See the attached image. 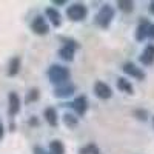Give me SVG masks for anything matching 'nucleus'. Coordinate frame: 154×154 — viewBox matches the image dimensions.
Returning a JSON list of instances; mask_svg holds the SVG:
<instances>
[{
	"mask_svg": "<svg viewBox=\"0 0 154 154\" xmlns=\"http://www.w3.org/2000/svg\"><path fill=\"white\" fill-rule=\"evenodd\" d=\"M48 77H49V80L56 85L66 83L68 79H69V69L63 65H51L49 69H48Z\"/></svg>",
	"mask_w": 154,
	"mask_h": 154,
	"instance_id": "f257e3e1",
	"label": "nucleus"
},
{
	"mask_svg": "<svg viewBox=\"0 0 154 154\" xmlns=\"http://www.w3.org/2000/svg\"><path fill=\"white\" fill-rule=\"evenodd\" d=\"M149 12H151V14L154 16V2H152V3L149 5Z\"/></svg>",
	"mask_w": 154,
	"mask_h": 154,
	"instance_id": "a878e982",
	"label": "nucleus"
},
{
	"mask_svg": "<svg viewBox=\"0 0 154 154\" xmlns=\"http://www.w3.org/2000/svg\"><path fill=\"white\" fill-rule=\"evenodd\" d=\"M148 31H149V22L145 19V20H140L139 26L136 29V40L137 42H143L145 38L148 37Z\"/></svg>",
	"mask_w": 154,
	"mask_h": 154,
	"instance_id": "9d476101",
	"label": "nucleus"
},
{
	"mask_svg": "<svg viewBox=\"0 0 154 154\" xmlns=\"http://www.w3.org/2000/svg\"><path fill=\"white\" fill-rule=\"evenodd\" d=\"M43 117H45V120L48 122V125L49 126H57V123H59V117H57V111L54 109V108H46L45 111H43Z\"/></svg>",
	"mask_w": 154,
	"mask_h": 154,
	"instance_id": "f8f14e48",
	"label": "nucleus"
},
{
	"mask_svg": "<svg viewBox=\"0 0 154 154\" xmlns=\"http://www.w3.org/2000/svg\"><path fill=\"white\" fill-rule=\"evenodd\" d=\"M3 134H5V128H3V123H0V140H2Z\"/></svg>",
	"mask_w": 154,
	"mask_h": 154,
	"instance_id": "b1692460",
	"label": "nucleus"
},
{
	"mask_svg": "<svg viewBox=\"0 0 154 154\" xmlns=\"http://www.w3.org/2000/svg\"><path fill=\"white\" fill-rule=\"evenodd\" d=\"M8 111L11 116H16L20 111V97L16 93H9L8 96Z\"/></svg>",
	"mask_w": 154,
	"mask_h": 154,
	"instance_id": "1a4fd4ad",
	"label": "nucleus"
},
{
	"mask_svg": "<svg viewBox=\"0 0 154 154\" xmlns=\"http://www.w3.org/2000/svg\"><path fill=\"white\" fill-rule=\"evenodd\" d=\"M54 3L56 5H65L66 2H65V0H54Z\"/></svg>",
	"mask_w": 154,
	"mask_h": 154,
	"instance_id": "393cba45",
	"label": "nucleus"
},
{
	"mask_svg": "<svg viewBox=\"0 0 154 154\" xmlns=\"http://www.w3.org/2000/svg\"><path fill=\"white\" fill-rule=\"evenodd\" d=\"M74 53H75V48L68 46V45H65L63 48H60V49H59V56H60V59L66 60V62L74 60Z\"/></svg>",
	"mask_w": 154,
	"mask_h": 154,
	"instance_id": "4468645a",
	"label": "nucleus"
},
{
	"mask_svg": "<svg viewBox=\"0 0 154 154\" xmlns=\"http://www.w3.org/2000/svg\"><path fill=\"white\" fill-rule=\"evenodd\" d=\"M79 154H100V149H99V146L94 145V143H88V145H85L83 148H80Z\"/></svg>",
	"mask_w": 154,
	"mask_h": 154,
	"instance_id": "6ab92c4d",
	"label": "nucleus"
},
{
	"mask_svg": "<svg viewBox=\"0 0 154 154\" xmlns=\"http://www.w3.org/2000/svg\"><path fill=\"white\" fill-rule=\"evenodd\" d=\"M46 16H48L49 22L53 23L54 26H60V25H62V17H60V14H59V11H57V9H54V8H48V9H46Z\"/></svg>",
	"mask_w": 154,
	"mask_h": 154,
	"instance_id": "2eb2a0df",
	"label": "nucleus"
},
{
	"mask_svg": "<svg viewBox=\"0 0 154 154\" xmlns=\"http://www.w3.org/2000/svg\"><path fill=\"white\" fill-rule=\"evenodd\" d=\"M38 99V89H31L29 91V94H28V97H26V102L29 103V102H34V100H37Z\"/></svg>",
	"mask_w": 154,
	"mask_h": 154,
	"instance_id": "412c9836",
	"label": "nucleus"
},
{
	"mask_svg": "<svg viewBox=\"0 0 154 154\" xmlns=\"http://www.w3.org/2000/svg\"><path fill=\"white\" fill-rule=\"evenodd\" d=\"M117 88L120 89L122 93H125V94H133V91H134L131 82L128 79H125V77H119V79H117Z\"/></svg>",
	"mask_w": 154,
	"mask_h": 154,
	"instance_id": "ddd939ff",
	"label": "nucleus"
},
{
	"mask_svg": "<svg viewBox=\"0 0 154 154\" xmlns=\"http://www.w3.org/2000/svg\"><path fill=\"white\" fill-rule=\"evenodd\" d=\"M123 71H125V74L134 77V79H137V80H143L145 79V72L140 69L139 66H136L134 63H131V62L125 63V65H123Z\"/></svg>",
	"mask_w": 154,
	"mask_h": 154,
	"instance_id": "0eeeda50",
	"label": "nucleus"
},
{
	"mask_svg": "<svg viewBox=\"0 0 154 154\" xmlns=\"http://www.w3.org/2000/svg\"><path fill=\"white\" fill-rule=\"evenodd\" d=\"M49 154H65V146L60 140H53L49 143Z\"/></svg>",
	"mask_w": 154,
	"mask_h": 154,
	"instance_id": "dca6fc26",
	"label": "nucleus"
},
{
	"mask_svg": "<svg viewBox=\"0 0 154 154\" xmlns=\"http://www.w3.org/2000/svg\"><path fill=\"white\" fill-rule=\"evenodd\" d=\"M94 93H96V96L99 97V99H102V100H106V99H111V96H112V89H111V86L109 85H106L105 82H96V85H94Z\"/></svg>",
	"mask_w": 154,
	"mask_h": 154,
	"instance_id": "20e7f679",
	"label": "nucleus"
},
{
	"mask_svg": "<svg viewBox=\"0 0 154 154\" xmlns=\"http://www.w3.org/2000/svg\"><path fill=\"white\" fill-rule=\"evenodd\" d=\"M74 91H75V85L66 82V83L57 85V88L54 89V96H56V97H68V96H71Z\"/></svg>",
	"mask_w": 154,
	"mask_h": 154,
	"instance_id": "6e6552de",
	"label": "nucleus"
},
{
	"mask_svg": "<svg viewBox=\"0 0 154 154\" xmlns=\"http://www.w3.org/2000/svg\"><path fill=\"white\" fill-rule=\"evenodd\" d=\"M112 19H114V8L111 5H103L96 16V23L100 28H108Z\"/></svg>",
	"mask_w": 154,
	"mask_h": 154,
	"instance_id": "f03ea898",
	"label": "nucleus"
},
{
	"mask_svg": "<svg viewBox=\"0 0 154 154\" xmlns=\"http://www.w3.org/2000/svg\"><path fill=\"white\" fill-rule=\"evenodd\" d=\"M148 37H151L152 40H154V23L149 25V31H148Z\"/></svg>",
	"mask_w": 154,
	"mask_h": 154,
	"instance_id": "5701e85b",
	"label": "nucleus"
},
{
	"mask_svg": "<svg viewBox=\"0 0 154 154\" xmlns=\"http://www.w3.org/2000/svg\"><path fill=\"white\" fill-rule=\"evenodd\" d=\"M31 29H32L35 34H38V35H43V34H48V32H49V26H48L46 20H45L42 16H37V17L32 20Z\"/></svg>",
	"mask_w": 154,
	"mask_h": 154,
	"instance_id": "39448f33",
	"label": "nucleus"
},
{
	"mask_svg": "<svg viewBox=\"0 0 154 154\" xmlns=\"http://www.w3.org/2000/svg\"><path fill=\"white\" fill-rule=\"evenodd\" d=\"M63 122H65V125L69 126V128H75L77 126V117H74L72 114H65L63 116Z\"/></svg>",
	"mask_w": 154,
	"mask_h": 154,
	"instance_id": "aec40b11",
	"label": "nucleus"
},
{
	"mask_svg": "<svg viewBox=\"0 0 154 154\" xmlns=\"http://www.w3.org/2000/svg\"><path fill=\"white\" fill-rule=\"evenodd\" d=\"M66 16L72 22H80V20H83L88 16V8L85 5H82V3H72L66 9Z\"/></svg>",
	"mask_w": 154,
	"mask_h": 154,
	"instance_id": "7ed1b4c3",
	"label": "nucleus"
},
{
	"mask_svg": "<svg viewBox=\"0 0 154 154\" xmlns=\"http://www.w3.org/2000/svg\"><path fill=\"white\" fill-rule=\"evenodd\" d=\"M140 62H142L143 65H146V66H149V65L154 63V45H148L143 49L142 56H140Z\"/></svg>",
	"mask_w": 154,
	"mask_h": 154,
	"instance_id": "9b49d317",
	"label": "nucleus"
},
{
	"mask_svg": "<svg viewBox=\"0 0 154 154\" xmlns=\"http://www.w3.org/2000/svg\"><path fill=\"white\" fill-rule=\"evenodd\" d=\"M19 71H20V59H19V57L11 59L9 66H8V74H9V75H16Z\"/></svg>",
	"mask_w": 154,
	"mask_h": 154,
	"instance_id": "f3484780",
	"label": "nucleus"
},
{
	"mask_svg": "<svg viewBox=\"0 0 154 154\" xmlns=\"http://www.w3.org/2000/svg\"><path fill=\"white\" fill-rule=\"evenodd\" d=\"M72 109L75 111L77 116H83L86 111H88V99L86 96H79V97H75L74 102L71 103Z\"/></svg>",
	"mask_w": 154,
	"mask_h": 154,
	"instance_id": "423d86ee",
	"label": "nucleus"
},
{
	"mask_svg": "<svg viewBox=\"0 0 154 154\" xmlns=\"http://www.w3.org/2000/svg\"><path fill=\"white\" fill-rule=\"evenodd\" d=\"M117 6H119V9L123 11V12H131V11L134 9V2H131V0H119Z\"/></svg>",
	"mask_w": 154,
	"mask_h": 154,
	"instance_id": "a211bd4d",
	"label": "nucleus"
},
{
	"mask_svg": "<svg viewBox=\"0 0 154 154\" xmlns=\"http://www.w3.org/2000/svg\"><path fill=\"white\" fill-rule=\"evenodd\" d=\"M152 123H154V117H152Z\"/></svg>",
	"mask_w": 154,
	"mask_h": 154,
	"instance_id": "bb28decb",
	"label": "nucleus"
},
{
	"mask_svg": "<svg viewBox=\"0 0 154 154\" xmlns=\"http://www.w3.org/2000/svg\"><path fill=\"white\" fill-rule=\"evenodd\" d=\"M136 116H137V119H140V120H146L148 117H146V111H142V109H137L136 111Z\"/></svg>",
	"mask_w": 154,
	"mask_h": 154,
	"instance_id": "4be33fe9",
	"label": "nucleus"
}]
</instances>
